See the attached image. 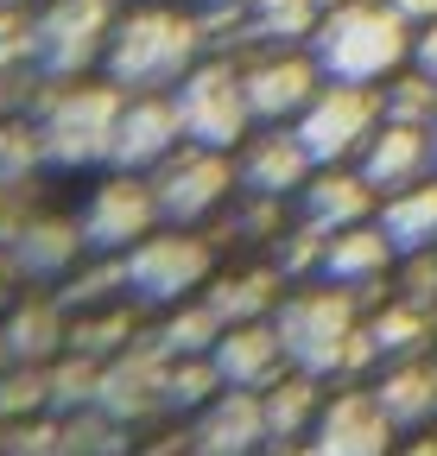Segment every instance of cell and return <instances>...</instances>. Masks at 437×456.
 Instances as JSON below:
<instances>
[{"instance_id":"obj_18","label":"cell","mask_w":437,"mask_h":456,"mask_svg":"<svg viewBox=\"0 0 437 456\" xmlns=\"http://www.w3.org/2000/svg\"><path fill=\"white\" fill-rule=\"evenodd\" d=\"M292 203H298V222L317 228V235H336V228L374 222V209H380L374 184L361 178L355 165H317V171H311V184H304Z\"/></svg>"},{"instance_id":"obj_34","label":"cell","mask_w":437,"mask_h":456,"mask_svg":"<svg viewBox=\"0 0 437 456\" xmlns=\"http://www.w3.org/2000/svg\"><path fill=\"white\" fill-rule=\"evenodd\" d=\"M412 70H425V77L437 83V20L412 32Z\"/></svg>"},{"instance_id":"obj_12","label":"cell","mask_w":437,"mask_h":456,"mask_svg":"<svg viewBox=\"0 0 437 456\" xmlns=\"http://www.w3.org/2000/svg\"><path fill=\"white\" fill-rule=\"evenodd\" d=\"M166 380H172V355L158 342H127L121 355L101 362L95 412H108L115 425H140L152 412H166Z\"/></svg>"},{"instance_id":"obj_29","label":"cell","mask_w":437,"mask_h":456,"mask_svg":"<svg viewBox=\"0 0 437 456\" xmlns=\"http://www.w3.org/2000/svg\"><path fill=\"white\" fill-rule=\"evenodd\" d=\"M323 20V0H254L247 7V38L254 45H304Z\"/></svg>"},{"instance_id":"obj_38","label":"cell","mask_w":437,"mask_h":456,"mask_svg":"<svg viewBox=\"0 0 437 456\" xmlns=\"http://www.w3.org/2000/svg\"><path fill=\"white\" fill-rule=\"evenodd\" d=\"M266 456H311V444H272Z\"/></svg>"},{"instance_id":"obj_16","label":"cell","mask_w":437,"mask_h":456,"mask_svg":"<svg viewBox=\"0 0 437 456\" xmlns=\"http://www.w3.org/2000/svg\"><path fill=\"white\" fill-rule=\"evenodd\" d=\"M178 146H184L178 102H172V95H127L108 165H115V171H152L158 159H172Z\"/></svg>"},{"instance_id":"obj_6","label":"cell","mask_w":437,"mask_h":456,"mask_svg":"<svg viewBox=\"0 0 437 456\" xmlns=\"http://www.w3.org/2000/svg\"><path fill=\"white\" fill-rule=\"evenodd\" d=\"M178 102V121H184V140L197 146H215V152H235L260 121L247 108V83H241V57H203V64L172 89Z\"/></svg>"},{"instance_id":"obj_27","label":"cell","mask_w":437,"mask_h":456,"mask_svg":"<svg viewBox=\"0 0 437 456\" xmlns=\"http://www.w3.org/2000/svg\"><path fill=\"white\" fill-rule=\"evenodd\" d=\"M64 336H70V330H64L58 305H20V311L7 317V330H0V355H7L13 368H38Z\"/></svg>"},{"instance_id":"obj_1","label":"cell","mask_w":437,"mask_h":456,"mask_svg":"<svg viewBox=\"0 0 437 456\" xmlns=\"http://www.w3.org/2000/svg\"><path fill=\"white\" fill-rule=\"evenodd\" d=\"M209 57V32L197 7H172V0H140L115 20L101 51V70L127 95H166L178 89L197 64Z\"/></svg>"},{"instance_id":"obj_15","label":"cell","mask_w":437,"mask_h":456,"mask_svg":"<svg viewBox=\"0 0 437 456\" xmlns=\"http://www.w3.org/2000/svg\"><path fill=\"white\" fill-rule=\"evenodd\" d=\"M190 450L197 456H266V412H260V393L247 387H223L209 406L190 419Z\"/></svg>"},{"instance_id":"obj_13","label":"cell","mask_w":437,"mask_h":456,"mask_svg":"<svg viewBox=\"0 0 437 456\" xmlns=\"http://www.w3.org/2000/svg\"><path fill=\"white\" fill-rule=\"evenodd\" d=\"M400 425L380 412L374 387H343L336 399H323V412L311 425V456H393Z\"/></svg>"},{"instance_id":"obj_2","label":"cell","mask_w":437,"mask_h":456,"mask_svg":"<svg viewBox=\"0 0 437 456\" xmlns=\"http://www.w3.org/2000/svg\"><path fill=\"white\" fill-rule=\"evenodd\" d=\"M272 330H279L286 362L317 374V380H361L368 368H380L374 342H368L361 292H343V285L317 279V285L286 292L279 311H272Z\"/></svg>"},{"instance_id":"obj_25","label":"cell","mask_w":437,"mask_h":456,"mask_svg":"<svg viewBox=\"0 0 437 456\" xmlns=\"http://www.w3.org/2000/svg\"><path fill=\"white\" fill-rule=\"evenodd\" d=\"M77 254H83V228L64 222V216H38V222L13 228V260L32 279H64L77 266Z\"/></svg>"},{"instance_id":"obj_24","label":"cell","mask_w":437,"mask_h":456,"mask_svg":"<svg viewBox=\"0 0 437 456\" xmlns=\"http://www.w3.org/2000/svg\"><path fill=\"white\" fill-rule=\"evenodd\" d=\"M260 412H266V437L272 444H304L317 412H323V380L304 374V368H286L279 380H272L260 393Z\"/></svg>"},{"instance_id":"obj_31","label":"cell","mask_w":437,"mask_h":456,"mask_svg":"<svg viewBox=\"0 0 437 456\" xmlns=\"http://www.w3.org/2000/svg\"><path fill=\"white\" fill-rule=\"evenodd\" d=\"M127 336H134V317H127V311H101V317H89V323L70 330V349L108 362V349H115V355L127 349Z\"/></svg>"},{"instance_id":"obj_26","label":"cell","mask_w":437,"mask_h":456,"mask_svg":"<svg viewBox=\"0 0 437 456\" xmlns=\"http://www.w3.org/2000/svg\"><path fill=\"white\" fill-rule=\"evenodd\" d=\"M431 336H437V305L393 298V305L368 311V342H374L380 368H387V362H406V355H425V349H431Z\"/></svg>"},{"instance_id":"obj_9","label":"cell","mask_w":437,"mask_h":456,"mask_svg":"<svg viewBox=\"0 0 437 456\" xmlns=\"http://www.w3.org/2000/svg\"><path fill=\"white\" fill-rule=\"evenodd\" d=\"M292 127H298V140H304V152L317 165H355L361 146L380 127V89H368V83H323Z\"/></svg>"},{"instance_id":"obj_23","label":"cell","mask_w":437,"mask_h":456,"mask_svg":"<svg viewBox=\"0 0 437 456\" xmlns=\"http://www.w3.org/2000/svg\"><path fill=\"white\" fill-rule=\"evenodd\" d=\"M374 222L387 228V241L400 254H437V171L406 184V191H393V197H380Z\"/></svg>"},{"instance_id":"obj_39","label":"cell","mask_w":437,"mask_h":456,"mask_svg":"<svg viewBox=\"0 0 437 456\" xmlns=\"http://www.w3.org/2000/svg\"><path fill=\"white\" fill-rule=\"evenodd\" d=\"M13 7H45V0H13Z\"/></svg>"},{"instance_id":"obj_32","label":"cell","mask_w":437,"mask_h":456,"mask_svg":"<svg viewBox=\"0 0 437 456\" xmlns=\"http://www.w3.org/2000/svg\"><path fill=\"white\" fill-rule=\"evenodd\" d=\"M38 159H45L38 127H0V184H20Z\"/></svg>"},{"instance_id":"obj_3","label":"cell","mask_w":437,"mask_h":456,"mask_svg":"<svg viewBox=\"0 0 437 456\" xmlns=\"http://www.w3.org/2000/svg\"><path fill=\"white\" fill-rule=\"evenodd\" d=\"M323 83H368L380 89L393 70L412 64V20L393 0H336L323 7L317 32L304 38Z\"/></svg>"},{"instance_id":"obj_7","label":"cell","mask_w":437,"mask_h":456,"mask_svg":"<svg viewBox=\"0 0 437 456\" xmlns=\"http://www.w3.org/2000/svg\"><path fill=\"white\" fill-rule=\"evenodd\" d=\"M121 7L115 0H45L38 20L26 26V51H32V64L45 77H83L89 64H101V51H108V32H115Z\"/></svg>"},{"instance_id":"obj_28","label":"cell","mask_w":437,"mask_h":456,"mask_svg":"<svg viewBox=\"0 0 437 456\" xmlns=\"http://www.w3.org/2000/svg\"><path fill=\"white\" fill-rule=\"evenodd\" d=\"M223 330H229V323L215 317V311H209V298L197 292V298L172 305V317L152 330V342H158V349H166V355L178 362V355H209V349H215V336H223Z\"/></svg>"},{"instance_id":"obj_5","label":"cell","mask_w":437,"mask_h":456,"mask_svg":"<svg viewBox=\"0 0 437 456\" xmlns=\"http://www.w3.org/2000/svg\"><path fill=\"white\" fill-rule=\"evenodd\" d=\"M209 279H215V248L197 235V228L166 222V228H152L146 241H134L121 254V292L140 298V305H158V311L197 298Z\"/></svg>"},{"instance_id":"obj_37","label":"cell","mask_w":437,"mask_h":456,"mask_svg":"<svg viewBox=\"0 0 437 456\" xmlns=\"http://www.w3.org/2000/svg\"><path fill=\"white\" fill-rule=\"evenodd\" d=\"M146 456H197V450H190V437H184V444H158V450H146Z\"/></svg>"},{"instance_id":"obj_30","label":"cell","mask_w":437,"mask_h":456,"mask_svg":"<svg viewBox=\"0 0 437 456\" xmlns=\"http://www.w3.org/2000/svg\"><path fill=\"white\" fill-rule=\"evenodd\" d=\"M380 121H406V127H431L437 121V83L425 70H393L380 83Z\"/></svg>"},{"instance_id":"obj_17","label":"cell","mask_w":437,"mask_h":456,"mask_svg":"<svg viewBox=\"0 0 437 456\" xmlns=\"http://www.w3.org/2000/svg\"><path fill=\"white\" fill-rule=\"evenodd\" d=\"M355 171L374 184V197H393L418 178H431L437 171V152H431V127H406V121H380L374 140L361 146Z\"/></svg>"},{"instance_id":"obj_35","label":"cell","mask_w":437,"mask_h":456,"mask_svg":"<svg viewBox=\"0 0 437 456\" xmlns=\"http://www.w3.org/2000/svg\"><path fill=\"white\" fill-rule=\"evenodd\" d=\"M393 7H400V13H406V20H412V32H418V26H431V20H437V0H393Z\"/></svg>"},{"instance_id":"obj_11","label":"cell","mask_w":437,"mask_h":456,"mask_svg":"<svg viewBox=\"0 0 437 456\" xmlns=\"http://www.w3.org/2000/svg\"><path fill=\"white\" fill-rule=\"evenodd\" d=\"M77 228H83V248H95V254L115 260L134 241H146L152 228H166V216H158V197L146 184V171H115V178H101L89 191Z\"/></svg>"},{"instance_id":"obj_10","label":"cell","mask_w":437,"mask_h":456,"mask_svg":"<svg viewBox=\"0 0 437 456\" xmlns=\"http://www.w3.org/2000/svg\"><path fill=\"white\" fill-rule=\"evenodd\" d=\"M241 83H247V108L260 127H292L311 108V95L323 89V70L304 45H254L241 57Z\"/></svg>"},{"instance_id":"obj_19","label":"cell","mask_w":437,"mask_h":456,"mask_svg":"<svg viewBox=\"0 0 437 456\" xmlns=\"http://www.w3.org/2000/svg\"><path fill=\"white\" fill-rule=\"evenodd\" d=\"M393 266H400V248L387 241V228H380V222H355V228L323 235L317 279L323 285H343V292H374Z\"/></svg>"},{"instance_id":"obj_41","label":"cell","mask_w":437,"mask_h":456,"mask_svg":"<svg viewBox=\"0 0 437 456\" xmlns=\"http://www.w3.org/2000/svg\"><path fill=\"white\" fill-rule=\"evenodd\" d=\"M0 70H7V51H0Z\"/></svg>"},{"instance_id":"obj_8","label":"cell","mask_w":437,"mask_h":456,"mask_svg":"<svg viewBox=\"0 0 437 456\" xmlns=\"http://www.w3.org/2000/svg\"><path fill=\"white\" fill-rule=\"evenodd\" d=\"M146 184L158 197V216L172 228H197L223 209L235 191H241V171H235V152H215V146H197L184 140L172 159H158L146 171Z\"/></svg>"},{"instance_id":"obj_22","label":"cell","mask_w":437,"mask_h":456,"mask_svg":"<svg viewBox=\"0 0 437 456\" xmlns=\"http://www.w3.org/2000/svg\"><path fill=\"white\" fill-rule=\"evenodd\" d=\"M286 285H292V279L266 260V266H247V273L209 279V285H203V298H209V311L223 317V323H254V317H272V311H279Z\"/></svg>"},{"instance_id":"obj_33","label":"cell","mask_w":437,"mask_h":456,"mask_svg":"<svg viewBox=\"0 0 437 456\" xmlns=\"http://www.w3.org/2000/svg\"><path fill=\"white\" fill-rule=\"evenodd\" d=\"M400 298L437 305V254H400Z\"/></svg>"},{"instance_id":"obj_4","label":"cell","mask_w":437,"mask_h":456,"mask_svg":"<svg viewBox=\"0 0 437 456\" xmlns=\"http://www.w3.org/2000/svg\"><path fill=\"white\" fill-rule=\"evenodd\" d=\"M121 108H127V89H115V83H64L58 95L45 102V114H38L45 159L64 165V171L108 165V152H115V127H121Z\"/></svg>"},{"instance_id":"obj_20","label":"cell","mask_w":437,"mask_h":456,"mask_svg":"<svg viewBox=\"0 0 437 456\" xmlns=\"http://www.w3.org/2000/svg\"><path fill=\"white\" fill-rule=\"evenodd\" d=\"M209 362H215V374H223V387H247V393H266L272 380L292 368L286 349H279V330H272V317L229 323L223 336H215Z\"/></svg>"},{"instance_id":"obj_14","label":"cell","mask_w":437,"mask_h":456,"mask_svg":"<svg viewBox=\"0 0 437 456\" xmlns=\"http://www.w3.org/2000/svg\"><path fill=\"white\" fill-rule=\"evenodd\" d=\"M235 171H241V191H254V197H298L311 184L317 159L304 152L298 127H254L235 146Z\"/></svg>"},{"instance_id":"obj_36","label":"cell","mask_w":437,"mask_h":456,"mask_svg":"<svg viewBox=\"0 0 437 456\" xmlns=\"http://www.w3.org/2000/svg\"><path fill=\"white\" fill-rule=\"evenodd\" d=\"M393 456H437V437H412L406 450H393Z\"/></svg>"},{"instance_id":"obj_40","label":"cell","mask_w":437,"mask_h":456,"mask_svg":"<svg viewBox=\"0 0 437 456\" xmlns=\"http://www.w3.org/2000/svg\"><path fill=\"white\" fill-rule=\"evenodd\" d=\"M431 152H437V121H431Z\"/></svg>"},{"instance_id":"obj_21","label":"cell","mask_w":437,"mask_h":456,"mask_svg":"<svg viewBox=\"0 0 437 456\" xmlns=\"http://www.w3.org/2000/svg\"><path fill=\"white\" fill-rule=\"evenodd\" d=\"M374 399L400 431H425L437 425V362L431 355H406V362H387L374 380Z\"/></svg>"}]
</instances>
